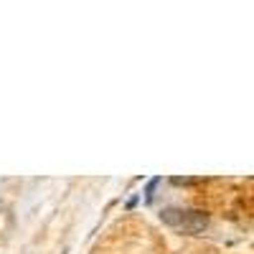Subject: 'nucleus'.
<instances>
[{
    "label": "nucleus",
    "instance_id": "1",
    "mask_svg": "<svg viewBox=\"0 0 254 254\" xmlns=\"http://www.w3.org/2000/svg\"><path fill=\"white\" fill-rule=\"evenodd\" d=\"M160 221L183 234H201L208 226V214L198 208H163Z\"/></svg>",
    "mask_w": 254,
    "mask_h": 254
},
{
    "label": "nucleus",
    "instance_id": "2",
    "mask_svg": "<svg viewBox=\"0 0 254 254\" xmlns=\"http://www.w3.org/2000/svg\"><path fill=\"white\" fill-rule=\"evenodd\" d=\"M160 183V178H150V183H147V188H145V201L150 203L153 201V196H155V186Z\"/></svg>",
    "mask_w": 254,
    "mask_h": 254
},
{
    "label": "nucleus",
    "instance_id": "3",
    "mask_svg": "<svg viewBox=\"0 0 254 254\" xmlns=\"http://www.w3.org/2000/svg\"><path fill=\"white\" fill-rule=\"evenodd\" d=\"M173 186H190V183H196V178H171Z\"/></svg>",
    "mask_w": 254,
    "mask_h": 254
}]
</instances>
